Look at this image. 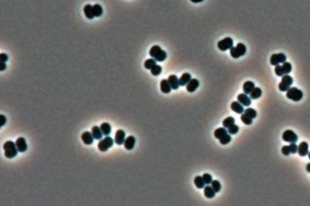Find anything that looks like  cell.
Instances as JSON below:
<instances>
[{
	"instance_id": "6da1fadb",
	"label": "cell",
	"mask_w": 310,
	"mask_h": 206,
	"mask_svg": "<svg viewBox=\"0 0 310 206\" xmlns=\"http://www.w3.org/2000/svg\"><path fill=\"white\" fill-rule=\"evenodd\" d=\"M149 55L158 62H163L167 58V53L159 46H153L150 51Z\"/></svg>"
},
{
	"instance_id": "7a4b0ae2",
	"label": "cell",
	"mask_w": 310,
	"mask_h": 206,
	"mask_svg": "<svg viewBox=\"0 0 310 206\" xmlns=\"http://www.w3.org/2000/svg\"><path fill=\"white\" fill-rule=\"evenodd\" d=\"M5 157L8 158H13L17 156L18 149L16 144L12 141H7L3 146Z\"/></svg>"
},
{
	"instance_id": "3957f363",
	"label": "cell",
	"mask_w": 310,
	"mask_h": 206,
	"mask_svg": "<svg viewBox=\"0 0 310 206\" xmlns=\"http://www.w3.org/2000/svg\"><path fill=\"white\" fill-rule=\"evenodd\" d=\"M247 52L246 46L242 43H238L236 47H233L230 49V53L234 59H238L244 56Z\"/></svg>"
},
{
	"instance_id": "277c9868",
	"label": "cell",
	"mask_w": 310,
	"mask_h": 206,
	"mask_svg": "<svg viewBox=\"0 0 310 206\" xmlns=\"http://www.w3.org/2000/svg\"><path fill=\"white\" fill-rule=\"evenodd\" d=\"M303 92L296 87L290 88L286 93V97L292 101L299 102L303 98Z\"/></svg>"
},
{
	"instance_id": "5b68a950",
	"label": "cell",
	"mask_w": 310,
	"mask_h": 206,
	"mask_svg": "<svg viewBox=\"0 0 310 206\" xmlns=\"http://www.w3.org/2000/svg\"><path fill=\"white\" fill-rule=\"evenodd\" d=\"M293 83V79L291 76L285 74L282 76V81L279 84V89L281 91H287L291 85Z\"/></svg>"
},
{
	"instance_id": "8992f818",
	"label": "cell",
	"mask_w": 310,
	"mask_h": 206,
	"mask_svg": "<svg viewBox=\"0 0 310 206\" xmlns=\"http://www.w3.org/2000/svg\"><path fill=\"white\" fill-rule=\"evenodd\" d=\"M114 143L113 138L109 136H106L104 139L99 141L98 144V149L101 152L107 151L110 147H112Z\"/></svg>"
},
{
	"instance_id": "52a82bcc",
	"label": "cell",
	"mask_w": 310,
	"mask_h": 206,
	"mask_svg": "<svg viewBox=\"0 0 310 206\" xmlns=\"http://www.w3.org/2000/svg\"><path fill=\"white\" fill-rule=\"evenodd\" d=\"M233 47V40L230 37H227L218 43V47L221 51H226Z\"/></svg>"
},
{
	"instance_id": "ba28073f",
	"label": "cell",
	"mask_w": 310,
	"mask_h": 206,
	"mask_svg": "<svg viewBox=\"0 0 310 206\" xmlns=\"http://www.w3.org/2000/svg\"><path fill=\"white\" fill-rule=\"evenodd\" d=\"M282 139L288 143H296L298 140V136L293 131L288 129L283 132Z\"/></svg>"
},
{
	"instance_id": "9c48e42d",
	"label": "cell",
	"mask_w": 310,
	"mask_h": 206,
	"mask_svg": "<svg viewBox=\"0 0 310 206\" xmlns=\"http://www.w3.org/2000/svg\"><path fill=\"white\" fill-rule=\"evenodd\" d=\"M286 57L285 54L280 53L278 54H273L270 58V64L272 65L277 66L279 64H283L286 62Z\"/></svg>"
},
{
	"instance_id": "30bf717a",
	"label": "cell",
	"mask_w": 310,
	"mask_h": 206,
	"mask_svg": "<svg viewBox=\"0 0 310 206\" xmlns=\"http://www.w3.org/2000/svg\"><path fill=\"white\" fill-rule=\"evenodd\" d=\"M17 149L20 152H24L27 149V144L24 137H19L15 142Z\"/></svg>"
},
{
	"instance_id": "8fae6325",
	"label": "cell",
	"mask_w": 310,
	"mask_h": 206,
	"mask_svg": "<svg viewBox=\"0 0 310 206\" xmlns=\"http://www.w3.org/2000/svg\"><path fill=\"white\" fill-rule=\"evenodd\" d=\"M125 132L122 129H119L116 131L115 137V142L118 144L121 145L124 144L125 141Z\"/></svg>"
},
{
	"instance_id": "7c38bea8",
	"label": "cell",
	"mask_w": 310,
	"mask_h": 206,
	"mask_svg": "<svg viewBox=\"0 0 310 206\" xmlns=\"http://www.w3.org/2000/svg\"><path fill=\"white\" fill-rule=\"evenodd\" d=\"M237 100L238 102L241 103L243 106H249L251 104V98L249 97L247 94L245 93L239 94L237 96Z\"/></svg>"
},
{
	"instance_id": "4fadbf2b",
	"label": "cell",
	"mask_w": 310,
	"mask_h": 206,
	"mask_svg": "<svg viewBox=\"0 0 310 206\" xmlns=\"http://www.w3.org/2000/svg\"><path fill=\"white\" fill-rule=\"evenodd\" d=\"M136 143V138L133 135H130L126 138L125 140V141L124 143V147L128 150L131 151L132 150L135 145Z\"/></svg>"
},
{
	"instance_id": "5bb4252c",
	"label": "cell",
	"mask_w": 310,
	"mask_h": 206,
	"mask_svg": "<svg viewBox=\"0 0 310 206\" xmlns=\"http://www.w3.org/2000/svg\"><path fill=\"white\" fill-rule=\"evenodd\" d=\"M308 147H309L308 144L306 141L301 142L299 144V145L298 146V149H297L299 155L300 157H305L306 155H308Z\"/></svg>"
},
{
	"instance_id": "9a60e30c",
	"label": "cell",
	"mask_w": 310,
	"mask_h": 206,
	"mask_svg": "<svg viewBox=\"0 0 310 206\" xmlns=\"http://www.w3.org/2000/svg\"><path fill=\"white\" fill-rule=\"evenodd\" d=\"M199 86V82L196 79H192L186 87L187 90L189 93L195 92Z\"/></svg>"
},
{
	"instance_id": "2e32d148",
	"label": "cell",
	"mask_w": 310,
	"mask_h": 206,
	"mask_svg": "<svg viewBox=\"0 0 310 206\" xmlns=\"http://www.w3.org/2000/svg\"><path fill=\"white\" fill-rule=\"evenodd\" d=\"M81 139L83 143L87 145H90L93 144L94 141V138L92 133L89 131H86L82 134Z\"/></svg>"
},
{
	"instance_id": "e0dca14e",
	"label": "cell",
	"mask_w": 310,
	"mask_h": 206,
	"mask_svg": "<svg viewBox=\"0 0 310 206\" xmlns=\"http://www.w3.org/2000/svg\"><path fill=\"white\" fill-rule=\"evenodd\" d=\"M168 81L173 90H176L179 88V87L180 85L179 82V79L178 78V77L176 75H174V74L170 75L168 78Z\"/></svg>"
},
{
	"instance_id": "ac0fdd59",
	"label": "cell",
	"mask_w": 310,
	"mask_h": 206,
	"mask_svg": "<svg viewBox=\"0 0 310 206\" xmlns=\"http://www.w3.org/2000/svg\"><path fill=\"white\" fill-rule=\"evenodd\" d=\"M160 88L161 91L165 94L170 93L172 91V87L167 79H163L161 81L160 83Z\"/></svg>"
},
{
	"instance_id": "d6986e66",
	"label": "cell",
	"mask_w": 310,
	"mask_h": 206,
	"mask_svg": "<svg viewBox=\"0 0 310 206\" xmlns=\"http://www.w3.org/2000/svg\"><path fill=\"white\" fill-rule=\"evenodd\" d=\"M231 109L237 114H242L244 112L243 105L239 102L234 101L231 104Z\"/></svg>"
},
{
	"instance_id": "ffe728a7",
	"label": "cell",
	"mask_w": 310,
	"mask_h": 206,
	"mask_svg": "<svg viewBox=\"0 0 310 206\" xmlns=\"http://www.w3.org/2000/svg\"><path fill=\"white\" fill-rule=\"evenodd\" d=\"M254 88L255 84L252 81H246L243 85V91L246 94H250Z\"/></svg>"
},
{
	"instance_id": "44dd1931",
	"label": "cell",
	"mask_w": 310,
	"mask_h": 206,
	"mask_svg": "<svg viewBox=\"0 0 310 206\" xmlns=\"http://www.w3.org/2000/svg\"><path fill=\"white\" fill-rule=\"evenodd\" d=\"M84 13L86 17L89 20H92L95 17L93 12V6L91 5H86L84 6Z\"/></svg>"
},
{
	"instance_id": "7402d4cb",
	"label": "cell",
	"mask_w": 310,
	"mask_h": 206,
	"mask_svg": "<svg viewBox=\"0 0 310 206\" xmlns=\"http://www.w3.org/2000/svg\"><path fill=\"white\" fill-rule=\"evenodd\" d=\"M191 79H192L191 74L188 73H185L179 79V85L182 87L187 85L188 84V83L191 81Z\"/></svg>"
},
{
	"instance_id": "603a6c76",
	"label": "cell",
	"mask_w": 310,
	"mask_h": 206,
	"mask_svg": "<svg viewBox=\"0 0 310 206\" xmlns=\"http://www.w3.org/2000/svg\"><path fill=\"white\" fill-rule=\"evenodd\" d=\"M92 134L94 139L96 140H101L103 136V133L101 128L97 126H94L92 128Z\"/></svg>"
},
{
	"instance_id": "cb8c5ba5",
	"label": "cell",
	"mask_w": 310,
	"mask_h": 206,
	"mask_svg": "<svg viewBox=\"0 0 310 206\" xmlns=\"http://www.w3.org/2000/svg\"><path fill=\"white\" fill-rule=\"evenodd\" d=\"M204 193L205 196L209 199L214 198L216 195V192L213 189L212 187L210 186V185H207V186L204 187Z\"/></svg>"
},
{
	"instance_id": "d4e9b609",
	"label": "cell",
	"mask_w": 310,
	"mask_h": 206,
	"mask_svg": "<svg viewBox=\"0 0 310 206\" xmlns=\"http://www.w3.org/2000/svg\"><path fill=\"white\" fill-rule=\"evenodd\" d=\"M262 94V91L259 87H255L250 94V97L251 99H257L261 97Z\"/></svg>"
},
{
	"instance_id": "484cf974",
	"label": "cell",
	"mask_w": 310,
	"mask_h": 206,
	"mask_svg": "<svg viewBox=\"0 0 310 206\" xmlns=\"http://www.w3.org/2000/svg\"><path fill=\"white\" fill-rule=\"evenodd\" d=\"M100 128L103 133V134L105 136H108L110 135L111 131V127L108 123H103L101 125Z\"/></svg>"
},
{
	"instance_id": "4316f807",
	"label": "cell",
	"mask_w": 310,
	"mask_h": 206,
	"mask_svg": "<svg viewBox=\"0 0 310 206\" xmlns=\"http://www.w3.org/2000/svg\"><path fill=\"white\" fill-rule=\"evenodd\" d=\"M227 132H228V131L226 130L225 128H224H224H219L215 131L214 135H215V138H216L218 139H220L223 136L226 135L227 134Z\"/></svg>"
},
{
	"instance_id": "83f0119b",
	"label": "cell",
	"mask_w": 310,
	"mask_h": 206,
	"mask_svg": "<svg viewBox=\"0 0 310 206\" xmlns=\"http://www.w3.org/2000/svg\"><path fill=\"white\" fill-rule=\"evenodd\" d=\"M93 12L95 17H99L103 14V9L101 5L95 4L93 6Z\"/></svg>"
},
{
	"instance_id": "f1b7e54d",
	"label": "cell",
	"mask_w": 310,
	"mask_h": 206,
	"mask_svg": "<svg viewBox=\"0 0 310 206\" xmlns=\"http://www.w3.org/2000/svg\"><path fill=\"white\" fill-rule=\"evenodd\" d=\"M235 124V119L233 117H228L226 119H225L222 122V125L224 128H229L232 125Z\"/></svg>"
},
{
	"instance_id": "f546056e",
	"label": "cell",
	"mask_w": 310,
	"mask_h": 206,
	"mask_svg": "<svg viewBox=\"0 0 310 206\" xmlns=\"http://www.w3.org/2000/svg\"><path fill=\"white\" fill-rule=\"evenodd\" d=\"M157 65V61L154 59H148L144 62V67L147 70H151Z\"/></svg>"
},
{
	"instance_id": "4dcf8cb0",
	"label": "cell",
	"mask_w": 310,
	"mask_h": 206,
	"mask_svg": "<svg viewBox=\"0 0 310 206\" xmlns=\"http://www.w3.org/2000/svg\"><path fill=\"white\" fill-rule=\"evenodd\" d=\"M194 183L195 184V185L196 186V187H198V189H202L205 186V182L203 180V178L201 176H196L195 178V179H194Z\"/></svg>"
},
{
	"instance_id": "1f68e13d",
	"label": "cell",
	"mask_w": 310,
	"mask_h": 206,
	"mask_svg": "<svg viewBox=\"0 0 310 206\" xmlns=\"http://www.w3.org/2000/svg\"><path fill=\"white\" fill-rule=\"evenodd\" d=\"M245 114H246L249 117L251 118L252 119H255L257 117V112L256 111L251 108H248L245 110Z\"/></svg>"
},
{
	"instance_id": "d6a6232c",
	"label": "cell",
	"mask_w": 310,
	"mask_h": 206,
	"mask_svg": "<svg viewBox=\"0 0 310 206\" xmlns=\"http://www.w3.org/2000/svg\"><path fill=\"white\" fill-rule=\"evenodd\" d=\"M284 74H288L292 71V65L289 62H285L282 65Z\"/></svg>"
},
{
	"instance_id": "836d02e7",
	"label": "cell",
	"mask_w": 310,
	"mask_h": 206,
	"mask_svg": "<svg viewBox=\"0 0 310 206\" xmlns=\"http://www.w3.org/2000/svg\"><path fill=\"white\" fill-rule=\"evenodd\" d=\"M162 70L163 69H162L161 66H160L159 65H157L150 70H151V73L152 75L157 76H159L161 73Z\"/></svg>"
},
{
	"instance_id": "e575fe53",
	"label": "cell",
	"mask_w": 310,
	"mask_h": 206,
	"mask_svg": "<svg viewBox=\"0 0 310 206\" xmlns=\"http://www.w3.org/2000/svg\"><path fill=\"white\" fill-rule=\"evenodd\" d=\"M212 187L216 193H218L221 190V184L218 180H213L212 182Z\"/></svg>"
},
{
	"instance_id": "d590c367",
	"label": "cell",
	"mask_w": 310,
	"mask_h": 206,
	"mask_svg": "<svg viewBox=\"0 0 310 206\" xmlns=\"http://www.w3.org/2000/svg\"><path fill=\"white\" fill-rule=\"evenodd\" d=\"M231 140V137L230 134H227L224 136H223L222 138L219 139V142L222 145H225L228 144Z\"/></svg>"
},
{
	"instance_id": "8d00e7d4",
	"label": "cell",
	"mask_w": 310,
	"mask_h": 206,
	"mask_svg": "<svg viewBox=\"0 0 310 206\" xmlns=\"http://www.w3.org/2000/svg\"><path fill=\"white\" fill-rule=\"evenodd\" d=\"M241 119L242 120V122L247 125H250L251 124H252L253 123V119L250 117H249L248 116H247L246 114H242L241 116Z\"/></svg>"
},
{
	"instance_id": "74e56055",
	"label": "cell",
	"mask_w": 310,
	"mask_h": 206,
	"mask_svg": "<svg viewBox=\"0 0 310 206\" xmlns=\"http://www.w3.org/2000/svg\"><path fill=\"white\" fill-rule=\"evenodd\" d=\"M202 178H203V180L205 182V184H210L212 183L213 179H212V176L209 173H204L203 174V175L202 176Z\"/></svg>"
},
{
	"instance_id": "f35d334b",
	"label": "cell",
	"mask_w": 310,
	"mask_h": 206,
	"mask_svg": "<svg viewBox=\"0 0 310 206\" xmlns=\"http://www.w3.org/2000/svg\"><path fill=\"white\" fill-rule=\"evenodd\" d=\"M239 131V128L237 125L234 124L233 125H232L231 127H230L228 129V132L230 134H232V135H234V134H237Z\"/></svg>"
},
{
	"instance_id": "ab89813d",
	"label": "cell",
	"mask_w": 310,
	"mask_h": 206,
	"mask_svg": "<svg viewBox=\"0 0 310 206\" xmlns=\"http://www.w3.org/2000/svg\"><path fill=\"white\" fill-rule=\"evenodd\" d=\"M274 72H275L276 74L278 76H283L284 75V73H283L282 65H280L276 66V67L274 68Z\"/></svg>"
},
{
	"instance_id": "60d3db41",
	"label": "cell",
	"mask_w": 310,
	"mask_h": 206,
	"mask_svg": "<svg viewBox=\"0 0 310 206\" xmlns=\"http://www.w3.org/2000/svg\"><path fill=\"white\" fill-rule=\"evenodd\" d=\"M289 147L291 154H295L297 152L298 146H297L295 143H291L289 145Z\"/></svg>"
},
{
	"instance_id": "b9f144b4",
	"label": "cell",
	"mask_w": 310,
	"mask_h": 206,
	"mask_svg": "<svg viewBox=\"0 0 310 206\" xmlns=\"http://www.w3.org/2000/svg\"><path fill=\"white\" fill-rule=\"evenodd\" d=\"M282 152L284 155L288 156L291 154L289 146H283L282 148Z\"/></svg>"
},
{
	"instance_id": "7bdbcfd3",
	"label": "cell",
	"mask_w": 310,
	"mask_h": 206,
	"mask_svg": "<svg viewBox=\"0 0 310 206\" xmlns=\"http://www.w3.org/2000/svg\"><path fill=\"white\" fill-rule=\"evenodd\" d=\"M8 58H9L8 55L6 53H2L1 54H0V59H1L2 62H6V61H8Z\"/></svg>"
},
{
	"instance_id": "ee69618b",
	"label": "cell",
	"mask_w": 310,
	"mask_h": 206,
	"mask_svg": "<svg viewBox=\"0 0 310 206\" xmlns=\"http://www.w3.org/2000/svg\"><path fill=\"white\" fill-rule=\"evenodd\" d=\"M0 120H1V126H3L6 123V117L4 115H0Z\"/></svg>"
},
{
	"instance_id": "f6af8a7d",
	"label": "cell",
	"mask_w": 310,
	"mask_h": 206,
	"mask_svg": "<svg viewBox=\"0 0 310 206\" xmlns=\"http://www.w3.org/2000/svg\"><path fill=\"white\" fill-rule=\"evenodd\" d=\"M6 69V62H2V64H1V68H0V71H3L5 70Z\"/></svg>"
},
{
	"instance_id": "bcb514c9",
	"label": "cell",
	"mask_w": 310,
	"mask_h": 206,
	"mask_svg": "<svg viewBox=\"0 0 310 206\" xmlns=\"http://www.w3.org/2000/svg\"><path fill=\"white\" fill-rule=\"evenodd\" d=\"M306 170L308 172L310 173V163H308L306 166Z\"/></svg>"
},
{
	"instance_id": "7dc6e473",
	"label": "cell",
	"mask_w": 310,
	"mask_h": 206,
	"mask_svg": "<svg viewBox=\"0 0 310 206\" xmlns=\"http://www.w3.org/2000/svg\"><path fill=\"white\" fill-rule=\"evenodd\" d=\"M190 1L194 3H199L202 2L204 0H190Z\"/></svg>"
},
{
	"instance_id": "c3c4849f",
	"label": "cell",
	"mask_w": 310,
	"mask_h": 206,
	"mask_svg": "<svg viewBox=\"0 0 310 206\" xmlns=\"http://www.w3.org/2000/svg\"><path fill=\"white\" fill-rule=\"evenodd\" d=\"M308 157H309V160H310V152H308Z\"/></svg>"
}]
</instances>
